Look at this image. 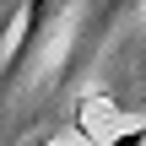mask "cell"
Masks as SVG:
<instances>
[{"label": "cell", "mask_w": 146, "mask_h": 146, "mask_svg": "<svg viewBox=\"0 0 146 146\" xmlns=\"http://www.w3.org/2000/svg\"><path fill=\"white\" fill-rule=\"evenodd\" d=\"M60 11H70V0H22V27H16V43H11V54H5V76H0V81H11V76L33 60V49L43 43V33L60 22Z\"/></svg>", "instance_id": "1"}]
</instances>
